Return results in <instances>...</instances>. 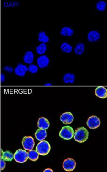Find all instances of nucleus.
<instances>
[{
  "label": "nucleus",
  "instance_id": "a878e982",
  "mask_svg": "<svg viewBox=\"0 0 107 172\" xmlns=\"http://www.w3.org/2000/svg\"><path fill=\"white\" fill-rule=\"evenodd\" d=\"M4 70L8 73H12L14 71L13 68L10 66H5L4 68Z\"/></svg>",
  "mask_w": 107,
  "mask_h": 172
},
{
  "label": "nucleus",
  "instance_id": "393cba45",
  "mask_svg": "<svg viewBox=\"0 0 107 172\" xmlns=\"http://www.w3.org/2000/svg\"><path fill=\"white\" fill-rule=\"evenodd\" d=\"M28 71L31 73H36L38 71V67L35 65H30L28 67Z\"/></svg>",
  "mask_w": 107,
  "mask_h": 172
},
{
  "label": "nucleus",
  "instance_id": "ddd939ff",
  "mask_svg": "<svg viewBox=\"0 0 107 172\" xmlns=\"http://www.w3.org/2000/svg\"><path fill=\"white\" fill-rule=\"evenodd\" d=\"M39 128L47 130L50 127V122L47 119L44 117H40L38 121Z\"/></svg>",
  "mask_w": 107,
  "mask_h": 172
},
{
  "label": "nucleus",
  "instance_id": "20e7f679",
  "mask_svg": "<svg viewBox=\"0 0 107 172\" xmlns=\"http://www.w3.org/2000/svg\"><path fill=\"white\" fill-rule=\"evenodd\" d=\"M73 129L70 126H66L62 127L59 132V136L66 140H71L73 136Z\"/></svg>",
  "mask_w": 107,
  "mask_h": 172
},
{
  "label": "nucleus",
  "instance_id": "6e6552de",
  "mask_svg": "<svg viewBox=\"0 0 107 172\" xmlns=\"http://www.w3.org/2000/svg\"><path fill=\"white\" fill-rule=\"evenodd\" d=\"M28 71V68L27 66L19 63L14 69V72L17 76L23 77L25 76L26 73Z\"/></svg>",
  "mask_w": 107,
  "mask_h": 172
},
{
  "label": "nucleus",
  "instance_id": "4468645a",
  "mask_svg": "<svg viewBox=\"0 0 107 172\" xmlns=\"http://www.w3.org/2000/svg\"><path fill=\"white\" fill-rule=\"evenodd\" d=\"M35 136L37 140L39 141H42L46 139L47 136V133L46 130L39 129L36 132Z\"/></svg>",
  "mask_w": 107,
  "mask_h": 172
},
{
  "label": "nucleus",
  "instance_id": "9b49d317",
  "mask_svg": "<svg viewBox=\"0 0 107 172\" xmlns=\"http://www.w3.org/2000/svg\"><path fill=\"white\" fill-rule=\"evenodd\" d=\"M100 38V33L97 30H92L88 33L87 35L88 40L91 43H95Z\"/></svg>",
  "mask_w": 107,
  "mask_h": 172
},
{
  "label": "nucleus",
  "instance_id": "4be33fe9",
  "mask_svg": "<svg viewBox=\"0 0 107 172\" xmlns=\"http://www.w3.org/2000/svg\"><path fill=\"white\" fill-rule=\"evenodd\" d=\"M47 50V46L46 44L44 43H42L40 45L37 46L36 48V51L37 54L39 55H43L46 53Z\"/></svg>",
  "mask_w": 107,
  "mask_h": 172
},
{
  "label": "nucleus",
  "instance_id": "5701e85b",
  "mask_svg": "<svg viewBox=\"0 0 107 172\" xmlns=\"http://www.w3.org/2000/svg\"><path fill=\"white\" fill-rule=\"evenodd\" d=\"M28 153V159H30V160L36 161L39 158V154L36 151L31 150Z\"/></svg>",
  "mask_w": 107,
  "mask_h": 172
},
{
  "label": "nucleus",
  "instance_id": "c85d7f7f",
  "mask_svg": "<svg viewBox=\"0 0 107 172\" xmlns=\"http://www.w3.org/2000/svg\"><path fill=\"white\" fill-rule=\"evenodd\" d=\"M44 172H54V171H53V170H52V169H51L48 168V169H45V170H44Z\"/></svg>",
  "mask_w": 107,
  "mask_h": 172
},
{
  "label": "nucleus",
  "instance_id": "7ed1b4c3",
  "mask_svg": "<svg viewBox=\"0 0 107 172\" xmlns=\"http://www.w3.org/2000/svg\"><path fill=\"white\" fill-rule=\"evenodd\" d=\"M28 159V153L23 150L18 149L14 154V159L17 163H24Z\"/></svg>",
  "mask_w": 107,
  "mask_h": 172
},
{
  "label": "nucleus",
  "instance_id": "f3484780",
  "mask_svg": "<svg viewBox=\"0 0 107 172\" xmlns=\"http://www.w3.org/2000/svg\"><path fill=\"white\" fill-rule=\"evenodd\" d=\"M75 80V75L71 73H68L63 76V80L66 84L74 83Z\"/></svg>",
  "mask_w": 107,
  "mask_h": 172
},
{
  "label": "nucleus",
  "instance_id": "f8f14e48",
  "mask_svg": "<svg viewBox=\"0 0 107 172\" xmlns=\"http://www.w3.org/2000/svg\"><path fill=\"white\" fill-rule=\"evenodd\" d=\"M95 95L100 99H105L107 97V89L103 87H98L95 91Z\"/></svg>",
  "mask_w": 107,
  "mask_h": 172
},
{
  "label": "nucleus",
  "instance_id": "9d476101",
  "mask_svg": "<svg viewBox=\"0 0 107 172\" xmlns=\"http://www.w3.org/2000/svg\"><path fill=\"white\" fill-rule=\"evenodd\" d=\"M60 120L64 124H70L74 120V117L70 112H67L61 115Z\"/></svg>",
  "mask_w": 107,
  "mask_h": 172
},
{
  "label": "nucleus",
  "instance_id": "cd10ccee",
  "mask_svg": "<svg viewBox=\"0 0 107 172\" xmlns=\"http://www.w3.org/2000/svg\"><path fill=\"white\" fill-rule=\"evenodd\" d=\"M1 82H4L5 81V76L4 74L1 73Z\"/></svg>",
  "mask_w": 107,
  "mask_h": 172
},
{
  "label": "nucleus",
  "instance_id": "f257e3e1",
  "mask_svg": "<svg viewBox=\"0 0 107 172\" xmlns=\"http://www.w3.org/2000/svg\"><path fill=\"white\" fill-rule=\"evenodd\" d=\"M73 136L74 139L76 141L83 143L88 140L89 132L84 127H81L76 130L74 133Z\"/></svg>",
  "mask_w": 107,
  "mask_h": 172
},
{
  "label": "nucleus",
  "instance_id": "412c9836",
  "mask_svg": "<svg viewBox=\"0 0 107 172\" xmlns=\"http://www.w3.org/2000/svg\"><path fill=\"white\" fill-rule=\"evenodd\" d=\"M61 49L63 52L70 53L73 51V48L70 44L64 42L61 45Z\"/></svg>",
  "mask_w": 107,
  "mask_h": 172
},
{
  "label": "nucleus",
  "instance_id": "aec40b11",
  "mask_svg": "<svg viewBox=\"0 0 107 172\" xmlns=\"http://www.w3.org/2000/svg\"><path fill=\"white\" fill-rule=\"evenodd\" d=\"M74 53L76 55H81L85 51V45L83 43H79L74 48Z\"/></svg>",
  "mask_w": 107,
  "mask_h": 172
},
{
  "label": "nucleus",
  "instance_id": "dca6fc26",
  "mask_svg": "<svg viewBox=\"0 0 107 172\" xmlns=\"http://www.w3.org/2000/svg\"><path fill=\"white\" fill-rule=\"evenodd\" d=\"M74 31L73 29L68 26H64L62 28L61 30V35L65 37H70L74 34Z\"/></svg>",
  "mask_w": 107,
  "mask_h": 172
},
{
  "label": "nucleus",
  "instance_id": "7c9ffc66",
  "mask_svg": "<svg viewBox=\"0 0 107 172\" xmlns=\"http://www.w3.org/2000/svg\"><path fill=\"white\" fill-rule=\"evenodd\" d=\"M0 168H1V162H0Z\"/></svg>",
  "mask_w": 107,
  "mask_h": 172
},
{
  "label": "nucleus",
  "instance_id": "1a4fd4ad",
  "mask_svg": "<svg viewBox=\"0 0 107 172\" xmlns=\"http://www.w3.org/2000/svg\"><path fill=\"white\" fill-rule=\"evenodd\" d=\"M38 67L41 69L47 68L50 63V59L46 55H42L38 57L37 60Z\"/></svg>",
  "mask_w": 107,
  "mask_h": 172
},
{
  "label": "nucleus",
  "instance_id": "f03ea898",
  "mask_svg": "<svg viewBox=\"0 0 107 172\" xmlns=\"http://www.w3.org/2000/svg\"><path fill=\"white\" fill-rule=\"evenodd\" d=\"M36 151L40 156H46L51 151V145L47 141L43 140L37 144Z\"/></svg>",
  "mask_w": 107,
  "mask_h": 172
},
{
  "label": "nucleus",
  "instance_id": "39448f33",
  "mask_svg": "<svg viewBox=\"0 0 107 172\" xmlns=\"http://www.w3.org/2000/svg\"><path fill=\"white\" fill-rule=\"evenodd\" d=\"M22 145L24 149L27 151L32 150L35 146L34 140L32 137L25 136L23 138Z\"/></svg>",
  "mask_w": 107,
  "mask_h": 172
},
{
  "label": "nucleus",
  "instance_id": "bb28decb",
  "mask_svg": "<svg viewBox=\"0 0 107 172\" xmlns=\"http://www.w3.org/2000/svg\"><path fill=\"white\" fill-rule=\"evenodd\" d=\"M1 162V168H0V170H3L4 169L6 166V163L5 162V161L3 159H1L0 160Z\"/></svg>",
  "mask_w": 107,
  "mask_h": 172
},
{
  "label": "nucleus",
  "instance_id": "0eeeda50",
  "mask_svg": "<svg viewBox=\"0 0 107 172\" xmlns=\"http://www.w3.org/2000/svg\"><path fill=\"white\" fill-rule=\"evenodd\" d=\"M87 126L91 129H95L100 126V121L96 116H92L89 117L87 121Z\"/></svg>",
  "mask_w": 107,
  "mask_h": 172
},
{
  "label": "nucleus",
  "instance_id": "2eb2a0df",
  "mask_svg": "<svg viewBox=\"0 0 107 172\" xmlns=\"http://www.w3.org/2000/svg\"><path fill=\"white\" fill-rule=\"evenodd\" d=\"M34 56L32 51H27L23 56L24 62L29 64H31L34 61Z\"/></svg>",
  "mask_w": 107,
  "mask_h": 172
},
{
  "label": "nucleus",
  "instance_id": "423d86ee",
  "mask_svg": "<svg viewBox=\"0 0 107 172\" xmlns=\"http://www.w3.org/2000/svg\"><path fill=\"white\" fill-rule=\"evenodd\" d=\"M76 166V162L73 159L71 158H67L63 163V168L67 172L73 171Z\"/></svg>",
  "mask_w": 107,
  "mask_h": 172
},
{
  "label": "nucleus",
  "instance_id": "a211bd4d",
  "mask_svg": "<svg viewBox=\"0 0 107 172\" xmlns=\"http://www.w3.org/2000/svg\"><path fill=\"white\" fill-rule=\"evenodd\" d=\"M38 40L42 43H47L50 41V38L46 34L44 31H42L39 33L38 34Z\"/></svg>",
  "mask_w": 107,
  "mask_h": 172
},
{
  "label": "nucleus",
  "instance_id": "b1692460",
  "mask_svg": "<svg viewBox=\"0 0 107 172\" xmlns=\"http://www.w3.org/2000/svg\"><path fill=\"white\" fill-rule=\"evenodd\" d=\"M106 6H107V4L103 1H97L96 4L97 9L100 12H104L106 9Z\"/></svg>",
  "mask_w": 107,
  "mask_h": 172
},
{
  "label": "nucleus",
  "instance_id": "6ab92c4d",
  "mask_svg": "<svg viewBox=\"0 0 107 172\" xmlns=\"http://www.w3.org/2000/svg\"><path fill=\"white\" fill-rule=\"evenodd\" d=\"M1 158L5 161H12L14 159V154L8 151L2 152Z\"/></svg>",
  "mask_w": 107,
  "mask_h": 172
},
{
  "label": "nucleus",
  "instance_id": "c756f323",
  "mask_svg": "<svg viewBox=\"0 0 107 172\" xmlns=\"http://www.w3.org/2000/svg\"><path fill=\"white\" fill-rule=\"evenodd\" d=\"M45 86H51L52 85V84H51V83H46V84H45Z\"/></svg>",
  "mask_w": 107,
  "mask_h": 172
}]
</instances>
